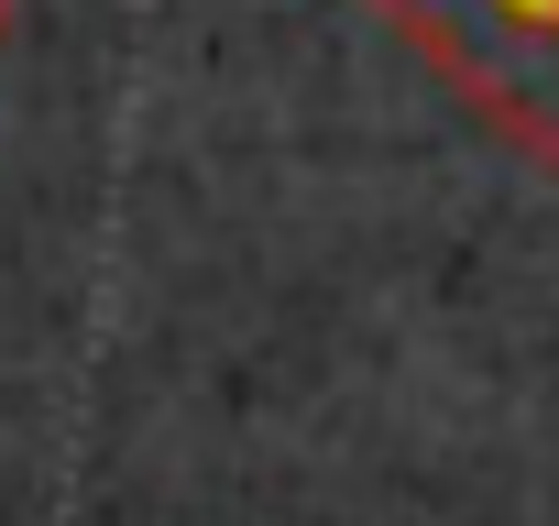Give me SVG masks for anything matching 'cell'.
<instances>
[{
  "label": "cell",
  "mask_w": 559,
  "mask_h": 526,
  "mask_svg": "<svg viewBox=\"0 0 559 526\" xmlns=\"http://www.w3.org/2000/svg\"><path fill=\"white\" fill-rule=\"evenodd\" d=\"M12 23H23V0H0V45H12Z\"/></svg>",
  "instance_id": "7a4b0ae2"
},
{
  "label": "cell",
  "mask_w": 559,
  "mask_h": 526,
  "mask_svg": "<svg viewBox=\"0 0 559 526\" xmlns=\"http://www.w3.org/2000/svg\"><path fill=\"white\" fill-rule=\"evenodd\" d=\"M526 165H559V0H362Z\"/></svg>",
  "instance_id": "6da1fadb"
}]
</instances>
